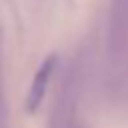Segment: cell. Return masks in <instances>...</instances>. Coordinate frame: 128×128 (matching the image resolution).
I'll return each instance as SVG.
<instances>
[{
  "label": "cell",
  "mask_w": 128,
  "mask_h": 128,
  "mask_svg": "<svg viewBox=\"0 0 128 128\" xmlns=\"http://www.w3.org/2000/svg\"><path fill=\"white\" fill-rule=\"evenodd\" d=\"M54 66H56V56H48L44 60V64L38 68V72H36V76L32 80V86H30L28 98H26V110L28 112H34L38 108V104L42 102L46 86H48V80H50V76L54 72Z\"/></svg>",
  "instance_id": "cell-1"
}]
</instances>
